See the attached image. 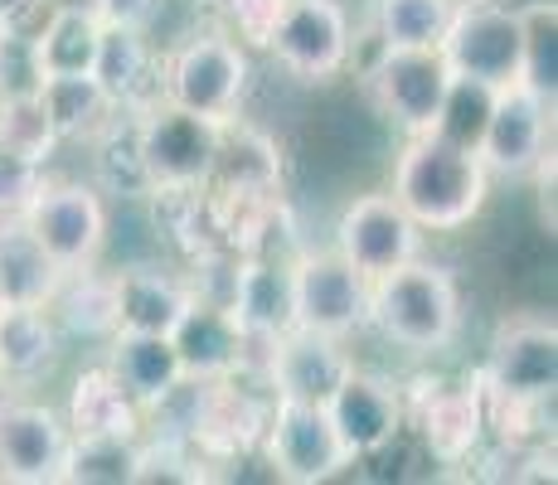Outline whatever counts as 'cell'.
Instances as JSON below:
<instances>
[{
	"label": "cell",
	"mask_w": 558,
	"mask_h": 485,
	"mask_svg": "<svg viewBox=\"0 0 558 485\" xmlns=\"http://www.w3.org/2000/svg\"><path fill=\"white\" fill-rule=\"evenodd\" d=\"M490 170L476 146H461L442 132H413L393 156L389 194L423 233H457L481 219L490 199Z\"/></svg>",
	"instance_id": "6da1fadb"
},
{
	"label": "cell",
	"mask_w": 558,
	"mask_h": 485,
	"mask_svg": "<svg viewBox=\"0 0 558 485\" xmlns=\"http://www.w3.org/2000/svg\"><path fill=\"white\" fill-rule=\"evenodd\" d=\"M364 326H374L408 354H442L461 330V291L452 272L427 257H413V263L374 277Z\"/></svg>",
	"instance_id": "7a4b0ae2"
},
{
	"label": "cell",
	"mask_w": 558,
	"mask_h": 485,
	"mask_svg": "<svg viewBox=\"0 0 558 485\" xmlns=\"http://www.w3.org/2000/svg\"><path fill=\"white\" fill-rule=\"evenodd\" d=\"M253 83L248 49L229 29H195L160 59V102H175L214 126L243 117V97Z\"/></svg>",
	"instance_id": "3957f363"
},
{
	"label": "cell",
	"mask_w": 558,
	"mask_h": 485,
	"mask_svg": "<svg viewBox=\"0 0 558 485\" xmlns=\"http://www.w3.org/2000/svg\"><path fill=\"white\" fill-rule=\"evenodd\" d=\"M437 53L461 83L490 93L524 83V10L506 0H457Z\"/></svg>",
	"instance_id": "277c9868"
},
{
	"label": "cell",
	"mask_w": 558,
	"mask_h": 485,
	"mask_svg": "<svg viewBox=\"0 0 558 485\" xmlns=\"http://www.w3.org/2000/svg\"><path fill=\"white\" fill-rule=\"evenodd\" d=\"M257 451L282 485H326L355 466L326 403H302V398H272Z\"/></svg>",
	"instance_id": "5b68a950"
},
{
	"label": "cell",
	"mask_w": 558,
	"mask_h": 485,
	"mask_svg": "<svg viewBox=\"0 0 558 485\" xmlns=\"http://www.w3.org/2000/svg\"><path fill=\"white\" fill-rule=\"evenodd\" d=\"M223 126L204 122L175 102H151L132 112V136H136V160H142L146 194L151 190H195L209 180L214 150H219Z\"/></svg>",
	"instance_id": "8992f818"
},
{
	"label": "cell",
	"mask_w": 558,
	"mask_h": 485,
	"mask_svg": "<svg viewBox=\"0 0 558 485\" xmlns=\"http://www.w3.org/2000/svg\"><path fill=\"white\" fill-rule=\"evenodd\" d=\"M364 93L379 107L384 122H393L403 136L433 132L452 93V69L437 49H374V63L364 69Z\"/></svg>",
	"instance_id": "52a82bcc"
},
{
	"label": "cell",
	"mask_w": 558,
	"mask_h": 485,
	"mask_svg": "<svg viewBox=\"0 0 558 485\" xmlns=\"http://www.w3.org/2000/svg\"><path fill=\"white\" fill-rule=\"evenodd\" d=\"M267 53L296 83H336L355 59V25L340 0H287Z\"/></svg>",
	"instance_id": "ba28073f"
},
{
	"label": "cell",
	"mask_w": 558,
	"mask_h": 485,
	"mask_svg": "<svg viewBox=\"0 0 558 485\" xmlns=\"http://www.w3.org/2000/svg\"><path fill=\"white\" fill-rule=\"evenodd\" d=\"M29 223L45 253L63 272H83V267H98L102 247H107V199L98 185H83V180H45V190L29 199V209L20 214Z\"/></svg>",
	"instance_id": "9c48e42d"
},
{
	"label": "cell",
	"mask_w": 558,
	"mask_h": 485,
	"mask_svg": "<svg viewBox=\"0 0 558 485\" xmlns=\"http://www.w3.org/2000/svg\"><path fill=\"white\" fill-rule=\"evenodd\" d=\"M292 277V326L320 330V336H355L369 316V277L355 272L336 247H306L287 263Z\"/></svg>",
	"instance_id": "30bf717a"
},
{
	"label": "cell",
	"mask_w": 558,
	"mask_h": 485,
	"mask_svg": "<svg viewBox=\"0 0 558 485\" xmlns=\"http://www.w3.org/2000/svg\"><path fill=\"white\" fill-rule=\"evenodd\" d=\"M476 156L490 175L524 180L554 156V97L534 93L530 83H510L496 93L490 117L481 126Z\"/></svg>",
	"instance_id": "8fae6325"
},
{
	"label": "cell",
	"mask_w": 558,
	"mask_h": 485,
	"mask_svg": "<svg viewBox=\"0 0 558 485\" xmlns=\"http://www.w3.org/2000/svg\"><path fill=\"white\" fill-rule=\"evenodd\" d=\"M408 423L417 427V441H423V451L437 466H466V461H476L481 441L490 433L481 374L423 384V393H413V403H408Z\"/></svg>",
	"instance_id": "7c38bea8"
},
{
	"label": "cell",
	"mask_w": 558,
	"mask_h": 485,
	"mask_svg": "<svg viewBox=\"0 0 558 485\" xmlns=\"http://www.w3.org/2000/svg\"><path fill=\"white\" fill-rule=\"evenodd\" d=\"M423 239L427 233L408 219V209L389 190L355 194L336 219V253L355 272L369 277V282L393 272V267L413 263V257H423Z\"/></svg>",
	"instance_id": "4fadbf2b"
},
{
	"label": "cell",
	"mask_w": 558,
	"mask_h": 485,
	"mask_svg": "<svg viewBox=\"0 0 558 485\" xmlns=\"http://www.w3.org/2000/svg\"><path fill=\"white\" fill-rule=\"evenodd\" d=\"M486 398H554L558 393V326L554 316L500 320L481 364Z\"/></svg>",
	"instance_id": "5bb4252c"
},
{
	"label": "cell",
	"mask_w": 558,
	"mask_h": 485,
	"mask_svg": "<svg viewBox=\"0 0 558 485\" xmlns=\"http://www.w3.org/2000/svg\"><path fill=\"white\" fill-rule=\"evenodd\" d=\"M170 344L180 354L185 379H199V384L263 369V350H267V340H253L223 301H204V296L190 301L180 326L170 330Z\"/></svg>",
	"instance_id": "9a60e30c"
},
{
	"label": "cell",
	"mask_w": 558,
	"mask_h": 485,
	"mask_svg": "<svg viewBox=\"0 0 558 485\" xmlns=\"http://www.w3.org/2000/svg\"><path fill=\"white\" fill-rule=\"evenodd\" d=\"M326 413L340 441L355 461H374L403 437L408 427V393L384 374L350 369L340 388L326 398Z\"/></svg>",
	"instance_id": "2e32d148"
},
{
	"label": "cell",
	"mask_w": 558,
	"mask_h": 485,
	"mask_svg": "<svg viewBox=\"0 0 558 485\" xmlns=\"http://www.w3.org/2000/svg\"><path fill=\"white\" fill-rule=\"evenodd\" d=\"M355 369L345 340L320 336V330L292 326L282 336L267 340L263 350V384L272 388V398H302V403H326L340 388V379Z\"/></svg>",
	"instance_id": "e0dca14e"
},
{
	"label": "cell",
	"mask_w": 558,
	"mask_h": 485,
	"mask_svg": "<svg viewBox=\"0 0 558 485\" xmlns=\"http://www.w3.org/2000/svg\"><path fill=\"white\" fill-rule=\"evenodd\" d=\"M69 427L45 403L0 398V481L5 485H59L69 457Z\"/></svg>",
	"instance_id": "ac0fdd59"
},
{
	"label": "cell",
	"mask_w": 558,
	"mask_h": 485,
	"mask_svg": "<svg viewBox=\"0 0 558 485\" xmlns=\"http://www.w3.org/2000/svg\"><path fill=\"white\" fill-rule=\"evenodd\" d=\"M204 190L223 194V199L282 204V146L263 126H248L239 117L219 132V150H214V170Z\"/></svg>",
	"instance_id": "d6986e66"
},
{
	"label": "cell",
	"mask_w": 558,
	"mask_h": 485,
	"mask_svg": "<svg viewBox=\"0 0 558 485\" xmlns=\"http://www.w3.org/2000/svg\"><path fill=\"white\" fill-rule=\"evenodd\" d=\"M112 301H117V330L132 336H170L180 316L195 301L190 277H175L160 263H132L112 272Z\"/></svg>",
	"instance_id": "ffe728a7"
},
{
	"label": "cell",
	"mask_w": 558,
	"mask_h": 485,
	"mask_svg": "<svg viewBox=\"0 0 558 485\" xmlns=\"http://www.w3.org/2000/svg\"><path fill=\"white\" fill-rule=\"evenodd\" d=\"M223 306L233 311V320L253 340H272L282 330H292V277H287V263L267 253H239Z\"/></svg>",
	"instance_id": "44dd1931"
},
{
	"label": "cell",
	"mask_w": 558,
	"mask_h": 485,
	"mask_svg": "<svg viewBox=\"0 0 558 485\" xmlns=\"http://www.w3.org/2000/svg\"><path fill=\"white\" fill-rule=\"evenodd\" d=\"M93 78L102 93L126 112L160 102V53L151 45V29L136 25H102L98 59H93Z\"/></svg>",
	"instance_id": "7402d4cb"
},
{
	"label": "cell",
	"mask_w": 558,
	"mask_h": 485,
	"mask_svg": "<svg viewBox=\"0 0 558 485\" xmlns=\"http://www.w3.org/2000/svg\"><path fill=\"white\" fill-rule=\"evenodd\" d=\"M142 403L122 388L107 364L83 369L69 388V408H63V427L69 437H142Z\"/></svg>",
	"instance_id": "603a6c76"
},
{
	"label": "cell",
	"mask_w": 558,
	"mask_h": 485,
	"mask_svg": "<svg viewBox=\"0 0 558 485\" xmlns=\"http://www.w3.org/2000/svg\"><path fill=\"white\" fill-rule=\"evenodd\" d=\"M29 35H35V59L45 78L49 73H93L102 20L88 0H49L45 20L29 25Z\"/></svg>",
	"instance_id": "cb8c5ba5"
},
{
	"label": "cell",
	"mask_w": 558,
	"mask_h": 485,
	"mask_svg": "<svg viewBox=\"0 0 558 485\" xmlns=\"http://www.w3.org/2000/svg\"><path fill=\"white\" fill-rule=\"evenodd\" d=\"M107 369L142 403V413H151L160 398H170L185 384V369H180V354H175V344H170V336H132V330H117V336L107 340Z\"/></svg>",
	"instance_id": "d4e9b609"
},
{
	"label": "cell",
	"mask_w": 558,
	"mask_h": 485,
	"mask_svg": "<svg viewBox=\"0 0 558 485\" xmlns=\"http://www.w3.org/2000/svg\"><path fill=\"white\" fill-rule=\"evenodd\" d=\"M35 93H39V102H45L49 126L59 142L93 146L107 126L126 112V107H117L112 97L102 93V83L93 78V73H49V78H39Z\"/></svg>",
	"instance_id": "484cf974"
},
{
	"label": "cell",
	"mask_w": 558,
	"mask_h": 485,
	"mask_svg": "<svg viewBox=\"0 0 558 485\" xmlns=\"http://www.w3.org/2000/svg\"><path fill=\"white\" fill-rule=\"evenodd\" d=\"M63 267L45 253L25 219H0V296L10 306H49Z\"/></svg>",
	"instance_id": "4316f807"
},
{
	"label": "cell",
	"mask_w": 558,
	"mask_h": 485,
	"mask_svg": "<svg viewBox=\"0 0 558 485\" xmlns=\"http://www.w3.org/2000/svg\"><path fill=\"white\" fill-rule=\"evenodd\" d=\"M59 336L49 306H5L0 311V369L10 384H29L53 369Z\"/></svg>",
	"instance_id": "83f0119b"
},
{
	"label": "cell",
	"mask_w": 558,
	"mask_h": 485,
	"mask_svg": "<svg viewBox=\"0 0 558 485\" xmlns=\"http://www.w3.org/2000/svg\"><path fill=\"white\" fill-rule=\"evenodd\" d=\"M49 316H53V326L78 336V340H112L117 336L112 272H98V267L63 272V282L49 301Z\"/></svg>",
	"instance_id": "f1b7e54d"
},
{
	"label": "cell",
	"mask_w": 558,
	"mask_h": 485,
	"mask_svg": "<svg viewBox=\"0 0 558 485\" xmlns=\"http://www.w3.org/2000/svg\"><path fill=\"white\" fill-rule=\"evenodd\" d=\"M457 0H374V39L384 49H437Z\"/></svg>",
	"instance_id": "f546056e"
},
{
	"label": "cell",
	"mask_w": 558,
	"mask_h": 485,
	"mask_svg": "<svg viewBox=\"0 0 558 485\" xmlns=\"http://www.w3.org/2000/svg\"><path fill=\"white\" fill-rule=\"evenodd\" d=\"M142 437H73L63 457V485H136Z\"/></svg>",
	"instance_id": "4dcf8cb0"
},
{
	"label": "cell",
	"mask_w": 558,
	"mask_h": 485,
	"mask_svg": "<svg viewBox=\"0 0 558 485\" xmlns=\"http://www.w3.org/2000/svg\"><path fill=\"white\" fill-rule=\"evenodd\" d=\"M204 485V481H219V471H214V461H204L195 447H190V437L180 433H166L160 427V437L146 441L142 433V461H136V485Z\"/></svg>",
	"instance_id": "1f68e13d"
},
{
	"label": "cell",
	"mask_w": 558,
	"mask_h": 485,
	"mask_svg": "<svg viewBox=\"0 0 558 485\" xmlns=\"http://www.w3.org/2000/svg\"><path fill=\"white\" fill-rule=\"evenodd\" d=\"M0 146L20 150V156L39 160V166H49L53 150L63 142L53 136L49 126V112L45 102H39V93H10L0 97Z\"/></svg>",
	"instance_id": "d6a6232c"
},
{
	"label": "cell",
	"mask_w": 558,
	"mask_h": 485,
	"mask_svg": "<svg viewBox=\"0 0 558 485\" xmlns=\"http://www.w3.org/2000/svg\"><path fill=\"white\" fill-rule=\"evenodd\" d=\"M524 10V83L534 93H558V10L554 0H530Z\"/></svg>",
	"instance_id": "836d02e7"
},
{
	"label": "cell",
	"mask_w": 558,
	"mask_h": 485,
	"mask_svg": "<svg viewBox=\"0 0 558 485\" xmlns=\"http://www.w3.org/2000/svg\"><path fill=\"white\" fill-rule=\"evenodd\" d=\"M490 102H496V93L490 88L452 78V93H447V107H442V117H437L433 132L452 136V142H461V146H476L481 126H486V117H490Z\"/></svg>",
	"instance_id": "e575fe53"
},
{
	"label": "cell",
	"mask_w": 558,
	"mask_h": 485,
	"mask_svg": "<svg viewBox=\"0 0 558 485\" xmlns=\"http://www.w3.org/2000/svg\"><path fill=\"white\" fill-rule=\"evenodd\" d=\"M39 78H45V73H39L29 25H0V97L35 93Z\"/></svg>",
	"instance_id": "d590c367"
},
{
	"label": "cell",
	"mask_w": 558,
	"mask_h": 485,
	"mask_svg": "<svg viewBox=\"0 0 558 485\" xmlns=\"http://www.w3.org/2000/svg\"><path fill=\"white\" fill-rule=\"evenodd\" d=\"M45 166L29 156H20V150L0 146V219H20V214L29 209V199H35L39 190H45Z\"/></svg>",
	"instance_id": "8d00e7d4"
},
{
	"label": "cell",
	"mask_w": 558,
	"mask_h": 485,
	"mask_svg": "<svg viewBox=\"0 0 558 485\" xmlns=\"http://www.w3.org/2000/svg\"><path fill=\"white\" fill-rule=\"evenodd\" d=\"M219 10H223V29H229L243 49H267L287 0H219Z\"/></svg>",
	"instance_id": "74e56055"
},
{
	"label": "cell",
	"mask_w": 558,
	"mask_h": 485,
	"mask_svg": "<svg viewBox=\"0 0 558 485\" xmlns=\"http://www.w3.org/2000/svg\"><path fill=\"white\" fill-rule=\"evenodd\" d=\"M98 10L102 25H136V29H151V20L160 15L166 0H88Z\"/></svg>",
	"instance_id": "f35d334b"
},
{
	"label": "cell",
	"mask_w": 558,
	"mask_h": 485,
	"mask_svg": "<svg viewBox=\"0 0 558 485\" xmlns=\"http://www.w3.org/2000/svg\"><path fill=\"white\" fill-rule=\"evenodd\" d=\"M45 5L49 0H0V25H29V15Z\"/></svg>",
	"instance_id": "ab89813d"
},
{
	"label": "cell",
	"mask_w": 558,
	"mask_h": 485,
	"mask_svg": "<svg viewBox=\"0 0 558 485\" xmlns=\"http://www.w3.org/2000/svg\"><path fill=\"white\" fill-rule=\"evenodd\" d=\"M5 388H10V379H5V369H0V398H5Z\"/></svg>",
	"instance_id": "60d3db41"
},
{
	"label": "cell",
	"mask_w": 558,
	"mask_h": 485,
	"mask_svg": "<svg viewBox=\"0 0 558 485\" xmlns=\"http://www.w3.org/2000/svg\"><path fill=\"white\" fill-rule=\"evenodd\" d=\"M5 306H10V301H5V296H0V311H5Z\"/></svg>",
	"instance_id": "b9f144b4"
}]
</instances>
